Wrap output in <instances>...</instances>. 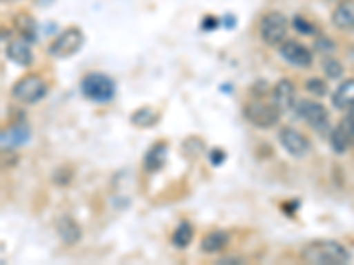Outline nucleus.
Here are the masks:
<instances>
[{
  "instance_id": "obj_6",
  "label": "nucleus",
  "mask_w": 354,
  "mask_h": 265,
  "mask_svg": "<svg viewBox=\"0 0 354 265\" xmlns=\"http://www.w3.org/2000/svg\"><path fill=\"white\" fill-rule=\"evenodd\" d=\"M294 110L315 133H319V135H328L330 133V114H328V110L321 103L314 101V99H302L299 103H296Z\"/></svg>"
},
{
  "instance_id": "obj_10",
  "label": "nucleus",
  "mask_w": 354,
  "mask_h": 265,
  "mask_svg": "<svg viewBox=\"0 0 354 265\" xmlns=\"http://www.w3.org/2000/svg\"><path fill=\"white\" fill-rule=\"evenodd\" d=\"M296 85L291 82L289 78H282L280 82L273 87V92H271V101L280 108L282 114L296 108Z\"/></svg>"
},
{
  "instance_id": "obj_23",
  "label": "nucleus",
  "mask_w": 354,
  "mask_h": 265,
  "mask_svg": "<svg viewBox=\"0 0 354 265\" xmlns=\"http://www.w3.org/2000/svg\"><path fill=\"white\" fill-rule=\"evenodd\" d=\"M293 27L299 34H305V36H310V34L315 32V29L312 27V23H310V21H306L303 17H294Z\"/></svg>"
},
{
  "instance_id": "obj_4",
  "label": "nucleus",
  "mask_w": 354,
  "mask_h": 265,
  "mask_svg": "<svg viewBox=\"0 0 354 265\" xmlns=\"http://www.w3.org/2000/svg\"><path fill=\"white\" fill-rule=\"evenodd\" d=\"M287 32H289V20L282 12H266L261 18L259 34L268 46H280L282 43L287 41Z\"/></svg>"
},
{
  "instance_id": "obj_27",
  "label": "nucleus",
  "mask_w": 354,
  "mask_h": 265,
  "mask_svg": "<svg viewBox=\"0 0 354 265\" xmlns=\"http://www.w3.org/2000/svg\"><path fill=\"white\" fill-rule=\"evenodd\" d=\"M342 2H344V0H342Z\"/></svg>"
},
{
  "instance_id": "obj_11",
  "label": "nucleus",
  "mask_w": 354,
  "mask_h": 265,
  "mask_svg": "<svg viewBox=\"0 0 354 265\" xmlns=\"http://www.w3.org/2000/svg\"><path fill=\"white\" fill-rule=\"evenodd\" d=\"M331 149H333L337 154H344L347 149L354 143V124L351 123V118L346 117L342 118L338 126L331 131Z\"/></svg>"
},
{
  "instance_id": "obj_25",
  "label": "nucleus",
  "mask_w": 354,
  "mask_h": 265,
  "mask_svg": "<svg viewBox=\"0 0 354 265\" xmlns=\"http://www.w3.org/2000/svg\"><path fill=\"white\" fill-rule=\"evenodd\" d=\"M230 262H233V264H243V260H241V258H237V257L220 258V262H218V264H230Z\"/></svg>"
},
{
  "instance_id": "obj_9",
  "label": "nucleus",
  "mask_w": 354,
  "mask_h": 265,
  "mask_svg": "<svg viewBox=\"0 0 354 265\" xmlns=\"http://www.w3.org/2000/svg\"><path fill=\"white\" fill-rule=\"evenodd\" d=\"M280 57L284 59L287 64L299 67V70H306L314 64V53L310 52L305 45L294 39H287L280 45Z\"/></svg>"
},
{
  "instance_id": "obj_12",
  "label": "nucleus",
  "mask_w": 354,
  "mask_h": 265,
  "mask_svg": "<svg viewBox=\"0 0 354 265\" xmlns=\"http://www.w3.org/2000/svg\"><path fill=\"white\" fill-rule=\"evenodd\" d=\"M6 55H8L9 61L21 65V67H29L34 62L32 48H30L29 41L25 37H20V39H14V41L9 43V46L6 48Z\"/></svg>"
},
{
  "instance_id": "obj_17",
  "label": "nucleus",
  "mask_w": 354,
  "mask_h": 265,
  "mask_svg": "<svg viewBox=\"0 0 354 265\" xmlns=\"http://www.w3.org/2000/svg\"><path fill=\"white\" fill-rule=\"evenodd\" d=\"M30 138V129L25 124H18V126L11 127V129L2 133V147L12 149V147H21L25 143L29 142Z\"/></svg>"
},
{
  "instance_id": "obj_18",
  "label": "nucleus",
  "mask_w": 354,
  "mask_h": 265,
  "mask_svg": "<svg viewBox=\"0 0 354 265\" xmlns=\"http://www.w3.org/2000/svg\"><path fill=\"white\" fill-rule=\"evenodd\" d=\"M331 103L337 110H349L354 105V80H346L335 90Z\"/></svg>"
},
{
  "instance_id": "obj_8",
  "label": "nucleus",
  "mask_w": 354,
  "mask_h": 265,
  "mask_svg": "<svg viewBox=\"0 0 354 265\" xmlns=\"http://www.w3.org/2000/svg\"><path fill=\"white\" fill-rule=\"evenodd\" d=\"M278 140H280V145L285 149V152L296 159L306 158L310 154V151H312L310 140L303 135L302 131H297L296 127H282L278 131Z\"/></svg>"
},
{
  "instance_id": "obj_13",
  "label": "nucleus",
  "mask_w": 354,
  "mask_h": 265,
  "mask_svg": "<svg viewBox=\"0 0 354 265\" xmlns=\"http://www.w3.org/2000/svg\"><path fill=\"white\" fill-rule=\"evenodd\" d=\"M333 25L342 32L354 30V0H344L337 6V9L331 14Z\"/></svg>"
},
{
  "instance_id": "obj_16",
  "label": "nucleus",
  "mask_w": 354,
  "mask_h": 265,
  "mask_svg": "<svg viewBox=\"0 0 354 265\" xmlns=\"http://www.w3.org/2000/svg\"><path fill=\"white\" fill-rule=\"evenodd\" d=\"M167 143L165 142H156L149 151H147L146 158H144V168L149 173H155V171L161 170L163 165H165V159H167Z\"/></svg>"
},
{
  "instance_id": "obj_7",
  "label": "nucleus",
  "mask_w": 354,
  "mask_h": 265,
  "mask_svg": "<svg viewBox=\"0 0 354 265\" xmlns=\"http://www.w3.org/2000/svg\"><path fill=\"white\" fill-rule=\"evenodd\" d=\"M83 41H86L83 32L78 27H70V29H66L64 32H61L53 39V43L48 48V53L55 59L73 57L75 53L80 52Z\"/></svg>"
},
{
  "instance_id": "obj_5",
  "label": "nucleus",
  "mask_w": 354,
  "mask_h": 265,
  "mask_svg": "<svg viewBox=\"0 0 354 265\" xmlns=\"http://www.w3.org/2000/svg\"><path fill=\"white\" fill-rule=\"evenodd\" d=\"M48 94V85L41 76L27 74L11 87V96L23 105H36Z\"/></svg>"
},
{
  "instance_id": "obj_20",
  "label": "nucleus",
  "mask_w": 354,
  "mask_h": 265,
  "mask_svg": "<svg viewBox=\"0 0 354 265\" xmlns=\"http://www.w3.org/2000/svg\"><path fill=\"white\" fill-rule=\"evenodd\" d=\"M193 232H195V230H193L192 224L188 223V221H183V223L174 230V235H172V242H174L175 248L184 249L192 244Z\"/></svg>"
},
{
  "instance_id": "obj_15",
  "label": "nucleus",
  "mask_w": 354,
  "mask_h": 265,
  "mask_svg": "<svg viewBox=\"0 0 354 265\" xmlns=\"http://www.w3.org/2000/svg\"><path fill=\"white\" fill-rule=\"evenodd\" d=\"M57 235L64 244L73 246L81 239L80 224L70 216H64L57 221Z\"/></svg>"
},
{
  "instance_id": "obj_26",
  "label": "nucleus",
  "mask_w": 354,
  "mask_h": 265,
  "mask_svg": "<svg viewBox=\"0 0 354 265\" xmlns=\"http://www.w3.org/2000/svg\"><path fill=\"white\" fill-rule=\"evenodd\" d=\"M347 117H349V118H351V123L354 124V105L349 108V115H347Z\"/></svg>"
},
{
  "instance_id": "obj_1",
  "label": "nucleus",
  "mask_w": 354,
  "mask_h": 265,
  "mask_svg": "<svg viewBox=\"0 0 354 265\" xmlns=\"http://www.w3.org/2000/svg\"><path fill=\"white\" fill-rule=\"evenodd\" d=\"M302 258L310 265H344L351 255L344 244L337 241H312L303 248Z\"/></svg>"
},
{
  "instance_id": "obj_19",
  "label": "nucleus",
  "mask_w": 354,
  "mask_h": 265,
  "mask_svg": "<svg viewBox=\"0 0 354 265\" xmlns=\"http://www.w3.org/2000/svg\"><path fill=\"white\" fill-rule=\"evenodd\" d=\"M159 120V114L149 106H142L131 115V124L137 127H153Z\"/></svg>"
},
{
  "instance_id": "obj_2",
  "label": "nucleus",
  "mask_w": 354,
  "mask_h": 265,
  "mask_svg": "<svg viewBox=\"0 0 354 265\" xmlns=\"http://www.w3.org/2000/svg\"><path fill=\"white\" fill-rule=\"evenodd\" d=\"M80 90L83 98L92 103H110L115 98L117 85L108 74L89 73L81 78Z\"/></svg>"
},
{
  "instance_id": "obj_3",
  "label": "nucleus",
  "mask_w": 354,
  "mask_h": 265,
  "mask_svg": "<svg viewBox=\"0 0 354 265\" xmlns=\"http://www.w3.org/2000/svg\"><path fill=\"white\" fill-rule=\"evenodd\" d=\"M243 117L257 129H271L280 123L282 110L273 101L264 103L261 99H253L244 105Z\"/></svg>"
},
{
  "instance_id": "obj_21",
  "label": "nucleus",
  "mask_w": 354,
  "mask_h": 265,
  "mask_svg": "<svg viewBox=\"0 0 354 265\" xmlns=\"http://www.w3.org/2000/svg\"><path fill=\"white\" fill-rule=\"evenodd\" d=\"M322 70H324L326 76L331 78V80H337V78L342 76V73H344L342 64H340V62L333 57L324 59V61H322Z\"/></svg>"
},
{
  "instance_id": "obj_24",
  "label": "nucleus",
  "mask_w": 354,
  "mask_h": 265,
  "mask_svg": "<svg viewBox=\"0 0 354 265\" xmlns=\"http://www.w3.org/2000/svg\"><path fill=\"white\" fill-rule=\"evenodd\" d=\"M209 161H211L215 167H218V165H222L225 161V152L222 151V149H213V151L209 152Z\"/></svg>"
},
{
  "instance_id": "obj_22",
  "label": "nucleus",
  "mask_w": 354,
  "mask_h": 265,
  "mask_svg": "<svg viewBox=\"0 0 354 265\" xmlns=\"http://www.w3.org/2000/svg\"><path fill=\"white\" fill-rule=\"evenodd\" d=\"M305 89L312 96H317V98H324L328 94V85H326V82L321 80V78H310L308 82L305 83Z\"/></svg>"
},
{
  "instance_id": "obj_14",
  "label": "nucleus",
  "mask_w": 354,
  "mask_h": 265,
  "mask_svg": "<svg viewBox=\"0 0 354 265\" xmlns=\"http://www.w3.org/2000/svg\"><path fill=\"white\" fill-rule=\"evenodd\" d=\"M228 242H230V235L225 230H213L200 242V251L206 255L220 253V251L227 248Z\"/></svg>"
}]
</instances>
